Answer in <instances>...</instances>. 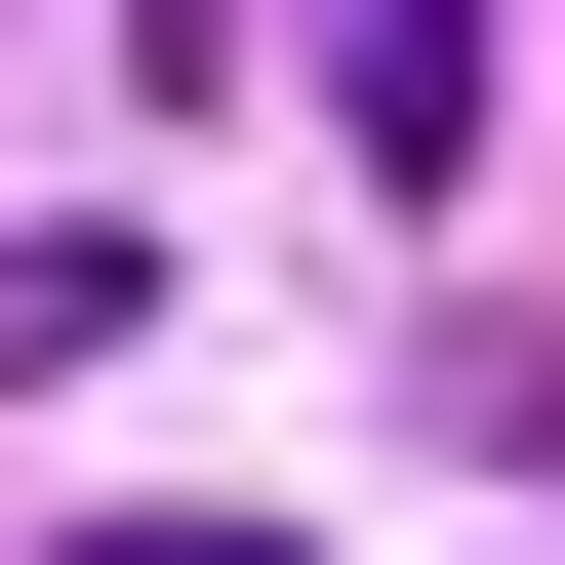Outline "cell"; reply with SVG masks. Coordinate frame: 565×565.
<instances>
[{
	"label": "cell",
	"mask_w": 565,
	"mask_h": 565,
	"mask_svg": "<svg viewBox=\"0 0 565 565\" xmlns=\"http://www.w3.org/2000/svg\"><path fill=\"white\" fill-rule=\"evenodd\" d=\"M445 445H484V484L565 445V323H445Z\"/></svg>",
	"instance_id": "obj_2"
},
{
	"label": "cell",
	"mask_w": 565,
	"mask_h": 565,
	"mask_svg": "<svg viewBox=\"0 0 565 565\" xmlns=\"http://www.w3.org/2000/svg\"><path fill=\"white\" fill-rule=\"evenodd\" d=\"M323 121H364V162L445 202V162H484V0H323Z\"/></svg>",
	"instance_id": "obj_1"
},
{
	"label": "cell",
	"mask_w": 565,
	"mask_h": 565,
	"mask_svg": "<svg viewBox=\"0 0 565 565\" xmlns=\"http://www.w3.org/2000/svg\"><path fill=\"white\" fill-rule=\"evenodd\" d=\"M82 565H282V525H82Z\"/></svg>",
	"instance_id": "obj_3"
}]
</instances>
